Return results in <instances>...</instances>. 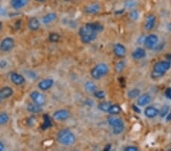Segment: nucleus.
I'll return each instance as SVG.
<instances>
[{
    "label": "nucleus",
    "mask_w": 171,
    "mask_h": 151,
    "mask_svg": "<svg viewBox=\"0 0 171 151\" xmlns=\"http://www.w3.org/2000/svg\"><path fill=\"white\" fill-rule=\"evenodd\" d=\"M78 34L83 43L89 44L96 39L97 32L90 27L89 23H87L85 26L80 29Z\"/></svg>",
    "instance_id": "nucleus-1"
},
{
    "label": "nucleus",
    "mask_w": 171,
    "mask_h": 151,
    "mask_svg": "<svg viewBox=\"0 0 171 151\" xmlns=\"http://www.w3.org/2000/svg\"><path fill=\"white\" fill-rule=\"evenodd\" d=\"M171 66L170 60H161L158 61L154 65L152 72H151V77L152 78H159L165 74Z\"/></svg>",
    "instance_id": "nucleus-2"
},
{
    "label": "nucleus",
    "mask_w": 171,
    "mask_h": 151,
    "mask_svg": "<svg viewBox=\"0 0 171 151\" xmlns=\"http://www.w3.org/2000/svg\"><path fill=\"white\" fill-rule=\"evenodd\" d=\"M57 140L59 143L64 146H71L76 141V136L71 131L62 129L57 134Z\"/></svg>",
    "instance_id": "nucleus-3"
},
{
    "label": "nucleus",
    "mask_w": 171,
    "mask_h": 151,
    "mask_svg": "<svg viewBox=\"0 0 171 151\" xmlns=\"http://www.w3.org/2000/svg\"><path fill=\"white\" fill-rule=\"evenodd\" d=\"M109 72V67L105 64H98L90 70V76L95 80H100Z\"/></svg>",
    "instance_id": "nucleus-4"
},
{
    "label": "nucleus",
    "mask_w": 171,
    "mask_h": 151,
    "mask_svg": "<svg viewBox=\"0 0 171 151\" xmlns=\"http://www.w3.org/2000/svg\"><path fill=\"white\" fill-rule=\"evenodd\" d=\"M108 123L113 128V132L114 134H120L124 130V124L122 119L117 117H110L108 118Z\"/></svg>",
    "instance_id": "nucleus-5"
},
{
    "label": "nucleus",
    "mask_w": 171,
    "mask_h": 151,
    "mask_svg": "<svg viewBox=\"0 0 171 151\" xmlns=\"http://www.w3.org/2000/svg\"><path fill=\"white\" fill-rule=\"evenodd\" d=\"M15 41L12 38H6L0 43V50L2 52H8L13 49Z\"/></svg>",
    "instance_id": "nucleus-6"
},
{
    "label": "nucleus",
    "mask_w": 171,
    "mask_h": 151,
    "mask_svg": "<svg viewBox=\"0 0 171 151\" xmlns=\"http://www.w3.org/2000/svg\"><path fill=\"white\" fill-rule=\"evenodd\" d=\"M30 96H31L33 102L35 104L40 105V106H42L46 103V97H45L44 95L37 92V91H33L30 95Z\"/></svg>",
    "instance_id": "nucleus-7"
},
{
    "label": "nucleus",
    "mask_w": 171,
    "mask_h": 151,
    "mask_svg": "<svg viewBox=\"0 0 171 151\" xmlns=\"http://www.w3.org/2000/svg\"><path fill=\"white\" fill-rule=\"evenodd\" d=\"M158 42V38L155 34H149L144 40V45L147 49L151 50L156 46Z\"/></svg>",
    "instance_id": "nucleus-8"
},
{
    "label": "nucleus",
    "mask_w": 171,
    "mask_h": 151,
    "mask_svg": "<svg viewBox=\"0 0 171 151\" xmlns=\"http://www.w3.org/2000/svg\"><path fill=\"white\" fill-rule=\"evenodd\" d=\"M70 116L69 111L66 109H60L54 112L53 117L56 121H65Z\"/></svg>",
    "instance_id": "nucleus-9"
},
{
    "label": "nucleus",
    "mask_w": 171,
    "mask_h": 151,
    "mask_svg": "<svg viewBox=\"0 0 171 151\" xmlns=\"http://www.w3.org/2000/svg\"><path fill=\"white\" fill-rule=\"evenodd\" d=\"M100 6L98 3H90L84 8V12L87 14H96L100 12Z\"/></svg>",
    "instance_id": "nucleus-10"
},
{
    "label": "nucleus",
    "mask_w": 171,
    "mask_h": 151,
    "mask_svg": "<svg viewBox=\"0 0 171 151\" xmlns=\"http://www.w3.org/2000/svg\"><path fill=\"white\" fill-rule=\"evenodd\" d=\"M10 79L11 81L16 86L23 85L25 82V79L23 76L17 73H12L10 75Z\"/></svg>",
    "instance_id": "nucleus-11"
},
{
    "label": "nucleus",
    "mask_w": 171,
    "mask_h": 151,
    "mask_svg": "<svg viewBox=\"0 0 171 151\" xmlns=\"http://www.w3.org/2000/svg\"><path fill=\"white\" fill-rule=\"evenodd\" d=\"M53 80L52 79H45L38 84V87L42 91H46L53 86Z\"/></svg>",
    "instance_id": "nucleus-12"
},
{
    "label": "nucleus",
    "mask_w": 171,
    "mask_h": 151,
    "mask_svg": "<svg viewBox=\"0 0 171 151\" xmlns=\"http://www.w3.org/2000/svg\"><path fill=\"white\" fill-rule=\"evenodd\" d=\"M113 53L118 57H121L122 58V57H125L126 50H125V47L123 44H116L113 47Z\"/></svg>",
    "instance_id": "nucleus-13"
},
{
    "label": "nucleus",
    "mask_w": 171,
    "mask_h": 151,
    "mask_svg": "<svg viewBox=\"0 0 171 151\" xmlns=\"http://www.w3.org/2000/svg\"><path fill=\"white\" fill-rule=\"evenodd\" d=\"M155 22H156V18L154 15H149L146 17L145 24H144V29L147 31H150L154 27Z\"/></svg>",
    "instance_id": "nucleus-14"
},
{
    "label": "nucleus",
    "mask_w": 171,
    "mask_h": 151,
    "mask_svg": "<svg viewBox=\"0 0 171 151\" xmlns=\"http://www.w3.org/2000/svg\"><path fill=\"white\" fill-rule=\"evenodd\" d=\"M13 95V90L11 87L5 86L0 89V97L2 99L10 98Z\"/></svg>",
    "instance_id": "nucleus-15"
},
{
    "label": "nucleus",
    "mask_w": 171,
    "mask_h": 151,
    "mask_svg": "<svg viewBox=\"0 0 171 151\" xmlns=\"http://www.w3.org/2000/svg\"><path fill=\"white\" fill-rule=\"evenodd\" d=\"M27 25H28L29 29L31 30V31H37L41 27V22L37 18L33 17L29 19Z\"/></svg>",
    "instance_id": "nucleus-16"
},
{
    "label": "nucleus",
    "mask_w": 171,
    "mask_h": 151,
    "mask_svg": "<svg viewBox=\"0 0 171 151\" xmlns=\"http://www.w3.org/2000/svg\"><path fill=\"white\" fill-rule=\"evenodd\" d=\"M29 0H11V6L14 9H20L28 3Z\"/></svg>",
    "instance_id": "nucleus-17"
},
{
    "label": "nucleus",
    "mask_w": 171,
    "mask_h": 151,
    "mask_svg": "<svg viewBox=\"0 0 171 151\" xmlns=\"http://www.w3.org/2000/svg\"><path fill=\"white\" fill-rule=\"evenodd\" d=\"M159 113V111L156 108L153 106H149L144 109V115L146 117H149V118H154L157 116Z\"/></svg>",
    "instance_id": "nucleus-18"
},
{
    "label": "nucleus",
    "mask_w": 171,
    "mask_h": 151,
    "mask_svg": "<svg viewBox=\"0 0 171 151\" xmlns=\"http://www.w3.org/2000/svg\"><path fill=\"white\" fill-rule=\"evenodd\" d=\"M146 56V52L144 49L142 47H139V48L135 49L132 54V58L135 60H141L144 58Z\"/></svg>",
    "instance_id": "nucleus-19"
},
{
    "label": "nucleus",
    "mask_w": 171,
    "mask_h": 151,
    "mask_svg": "<svg viewBox=\"0 0 171 151\" xmlns=\"http://www.w3.org/2000/svg\"><path fill=\"white\" fill-rule=\"evenodd\" d=\"M151 96L148 94H143L138 99L137 104L139 106H144V105H148V103L151 102Z\"/></svg>",
    "instance_id": "nucleus-20"
},
{
    "label": "nucleus",
    "mask_w": 171,
    "mask_h": 151,
    "mask_svg": "<svg viewBox=\"0 0 171 151\" xmlns=\"http://www.w3.org/2000/svg\"><path fill=\"white\" fill-rule=\"evenodd\" d=\"M56 14L54 13V12H51V13H49L47 15H44L42 18V22L45 24L51 23L52 22L56 19Z\"/></svg>",
    "instance_id": "nucleus-21"
},
{
    "label": "nucleus",
    "mask_w": 171,
    "mask_h": 151,
    "mask_svg": "<svg viewBox=\"0 0 171 151\" xmlns=\"http://www.w3.org/2000/svg\"><path fill=\"white\" fill-rule=\"evenodd\" d=\"M85 90L89 93H94L97 90V86L95 85V83H94L93 82H90V81H88L85 82Z\"/></svg>",
    "instance_id": "nucleus-22"
},
{
    "label": "nucleus",
    "mask_w": 171,
    "mask_h": 151,
    "mask_svg": "<svg viewBox=\"0 0 171 151\" xmlns=\"http://www.w3.org/2000/svg\"><path fill=\"white\" fill-rule=\"evenodd\" d=\"M41 106L35 104V103H29L27 105V108L30 112H32V113H38V112H41L42 111V108H41Z\"/></svg>",
    "instance_id": "nucleus-23"
},
{
    "label": "nucleus",
    "mask_w": 171,
    "mask_h": 151,
    "mask_svg": "<svg viewBox=\"0 0 171 151\" xmlns=\"http://www.w3.org/2000/svg\"><path fill=\"white\" fill-rule=\"evenodd\" d=\"M111 105L112 104H111L110 102H100V104L98 105V108L100 111H102V112H108Z\"/></svg>",
    "instance_id": "nucleus-24"
},
{
    "label": "nucleus",
    "mask_w": 171,
    "mask_h": 151,
    "mask_svg": "<svg viewBox=\"0 0 171 151\" xmlns=\"http://www.w3.org/2000/svg\"><path fill=\"white\" fill-rule=\"evenodd\" d=\"M108 112L110 115H118V114H120L121 112V108L118 105H111Z\"/></svg>",
    "instance_id": "nucleus-25"
},
{
    "label": "nucleus",
    "mask_w": 171,
    "mask_h": 151,
    "mask_svg": "<svg viewBox=\"0 0 171 151\" xmlns=\"http://www.w3.org/2000/svg\"><path fill=\"white\" fill-rule=\"evenodd\" d=\"M90 27L92 28L94 30H95L97 33L100 32L104 30V26L102 25L99 22H93V23H89Z\"/></svg>",
    "instance_id": "nucleus-26"
},
{
    "label": "nucleus",
    "mask_w": 171,
    "mask_h": 151,
    "mask_svg": "<svg viewBox=\"0 0 171 151\" xmlns=\"http://www.w3.org/2000/svg\"><path fill=\"white\" fill-rule=\"evenodd\" d=\"M140 93L141 92L139 89H134L129 92L128 96L130 99H135V98H137L138 96H140Z\"/></svg>",
    "instance_id": "nucleus-27"
},
{
    "label": "nucleus",
    "mask_w": 171,
    "mask_h": 151,
    "mask_svg": "<svg viewBox=\"0 0 171 151\" xmlns=\"http://www.w3.org/2000/svg\"><path fill=\"white\" fill-rule=\"evenodd\" d=\"M43 117H44V122H43V125H42V129H46V128L51 127L52 123L50 117L47 115H45Z\"/></svg>",
    "instance_id": "nucleus-28"
},
{
    "label": "nucleus",
    "mask_w": 171,
    "mask_h": 151,
    "mask_svg": "<svg viewBox=\"0 0 171 151\" xmlns=\"http://www.w3.org/2000/svg\"><path fill=\"white\" fill-rule=\"evenodd\" d=\"M60 39V35L57 33H51L49 35V41L50 42H58Z\"/></svg>",
    "instance_id": "nucleus-29"
},
{
    "label": "nucleus",
    "mask_w": 171,
    "mask_h": 151,
    "mask_svg": "<svg viewBox=\"0 0 171 151\" xmlns=\"http://www.w3.org/2000/svg\"><path fill=\"white\" fill-rule=\"evenodd\" d=\"M169 110H170V108H169L168 105H164V106L161 108V109H160V111L159 113H158V114H159L160 117H164V116H166L167 114H168Z\"/></svg>",
    "instance_id": "nucleus-30"
},
{
    "label": "nucleus",
    "mask_w": 171,
    "mask_h": 151,
    "mask_svg": "<svg viewBox=\"0 0 171 151\" xmlns=\"http://www.w3.org/2000/svg\"><path fill=\"white\" fill-rule=\"evenodd\" d=\"M8 119H9V117H8V114H0V125H2V124H6V123L8 121Z\"/></svg>",
    "instance_id": "nucleus-31"
},
{
    "label": "nucleus",
    "mask_w": 171,
    "mask_h": 151,
    "mask_svg": "<svg viewBox=\"0 0 171 151\" xmlns=\"http://www.w3.org/2000/svg\"><path fill=\"white\" fill-rule=\"evenodd\" d=\"M124 67H125V62L124 61H120L115 66V70L117 73H120L121 71H123Z\"/></svg>",
    "instance_id": "nucleus-32"
},
{
    "label": "nucleus",
    "mask_w": 171,
    "mask_h": 151,
    "mask_svg": "<svg viewBox=\"0 0 171 151\" xmlns=\"http://www.w3.org/2000/svg\"><path fill=\"white\" fill-rule=\"evenodd\" d=\"M124 5L126 8H132L136 6V2L135 0H126Z\"/></svg>",
    "instance_id": "nucleus-33"
},
{
    "label": "nucleus",
    "mask_w": 171,
    "mask_h": 151,
    "mask_svg": "<svg viewBox=\"0 0 171 151\" xmlns=\"http://www.w3.org/2000/svg\"><path fill=\"white\" fill-rule=\"evenodd\" d=\"M139 13L137 10H132L129 13V18L132 21H136L139 18Z\"/></svg>",
    "instance_id": "nucleus-34"
},
{
    "label": "nucleus",
    "mask_w": 171,
    "mask_h": 151,
    "mask_svg": "<svg viewBox=\"0 0 171 151\" xmlns=\"http://www.w3.org/2000/svg\"><path fill=\"white\" fill-rule=\"evenodd\" d=\"M94 93H95V97L97 98V99H104V96H105V92L104 91H96Z\"/></svg>",
    "instance_id": "nucleus-35"
},
{
    "label": "nucleus",
    "mask_w": 171,
    "mask_h": 151,
    "mask_svg": "<svg viewBox=\"0 0 171 151\" xmlns=\"http://www.w3.org/2000/svg\"><path fill=\"white\" fill-rule=\"evenodd\" d=\"M164 95L167 99H171V88H167L165 90Z\"/></svg>",
    "instance_id": "nucleus-36"
},
{
    "label": "nucleus",
    "mask_w": 171,
    "mask_h": 151,
    "mask_svg": "<svg viewBox=\"0 0 171 151\" xmlns=\"http://www.w3.org/2000/svg\"><path fill=\"white\" fill-rule=\"evenodd\" d=\"M125 151H138L139 148L136 147H133V146H129V147H126L124 149Z\"/></svg>",
    "instance_id": "nucleus-37"
},
{
    "label": "nucleus",
    "mask_w": 171,
    "mask_h": 151,
    "mask_svg": "<svg viewBox=\"0 0 171 151\" xmlns=\"http://www.w3.org/2000/svg\"><path fill=\"white\" fill-rule=\"evenodd\" d=\"M6 14H7L6 8L2 6L0 7V15H1V16H4V15H6Z\"/></svg>",
    "instance_id": "nucleus-38"
},
{
    "label": "nucleus",
    "mask_w": 171,
    "mask_h": 151,
    "mask_svg": "<svg viewBox=\"0 0 171 151\" xmlns=\"http://www.w3.org/2000/svg\"><path fill=\"white\" fill-rule=\"evenodd\" d=\"M7 66V63L5 60H1L0 61V67L1 68H5Z\"/></svg>",
    "instance_id": "nucleus-39"
},
{
    "label": "nucleus",
    "mask_w": 171,
    "mask_h": 151,
    "mask_svg": "<svg viewBox=\"0 0 171 151\" xmlns=\"http://www.w3.org/2000/svg\"><path fill=\"white\" fill-rule=\"evenodd\" d=\"M111 149V145L110 144H106V147H104V150L105 151H107V150H110Z\"/></svg>",
    "instance_id": "nucleus-40"
},
{
    "label": "nucleus",
    "mask_w": 171,
    "mask_h": 151,
    "mask_svg": "<svg viewBox=\"0 0 171 151\" xmlns=\"http://www.w3.org/2000/svg\"><path fill=\"white\" fill-rule=\"evenodd\" d=\"M4 149H5L4 144H3L2 143H1V142H0V151L4 150Z\"/></svg>",
    "instance_id": "nucleus-41"
},
{
    "label": "nucleus",
    "mask_w": 171,
    "mask_h": 151,
    "mask_svg": "<svg viewBox=\"0 0 171 151\" xmlns=\"http://www.w3.org/2000/svg\"><path fill=\"white\" fill-rule=\"evenodd\" d=\"M132 108H133V110H135V112H139H139H141V111H140V109H139V108H137V107H136V106H135V105H133V106H132Z\"/></svg>",
    "instance_id": "nucleus-42"
},
{
    "label": "nucleus",
    "mask_w": 171,
    "mask_h": 151,
    "mask_svg": "<svg viewBox=\"0 0 171 151\" xmlns=\"http://www.w3.org/2000/svg\"><path fill=\"white\" fill-rule=\"evenodd\" d=\"M167 122H169V121H171V112H170V113L168 114V115H167Z\"/></svg>",
    "instance_id": "nucleus-43"
},
{
    "label": "nucleus",
    "mask_w": 171,
    "mask_h": 151,
    "mask_svg": "<svg viewBox=\"0 0 171 151\" xmlns=\"http://www.w3.org/2000/svg\"><path fill=\"white\" fill-rule=\"evenodd\" d=\"M167 29H168L169 31H171V22H170V23L168 24V25H167Z\"/></svg>",
    "instance_id": "nucleus-44"
},
{
    "label": "nucleus",
    "mask_w": 171,
    "mask_h": 151,
    "mask_svg": "<svg viewBox=\"0 0 171 151\" xmlns=\"http://www.w3.org/2000/svg\"><path fill=\"white\" fill-rule=\"evenodd\" d=\"M2 22H0V31L2 30Z\"/></svg>",
    "instance_id": "nucleus-45"
},
{
    "label": "nucleus",
    "mask_w": 171,
    "mask_h": 151,
    "mask_svg": "<svg viewBox=\"0 0 171 151\" xmlns=\"http://www.w3.org/2000/svg\"><path fill=\"white\" fill-rule=\"evenodd\" d=\"M36 1H37V2H40V3H42V2H44L45 0H36Z\"/></svg>",
    "instance_id": "nucleus-46"
},
{
    "label": "nucleus",
    "mask_w": 171,
    "mask_h": 151,
    "mask_svg": "<svg viewBox=\"0 0 171 151\" xmlns=\"http://www.w3.org/2000/svg\"><path fill=\"white\" fill-rule=\"evenodd\" d=\"M2 98L0 97V102H2Z\"/></svg>",
    "instance_id": "nucleus-47"
},
{
    "label": "nucleus",
    "mask_w": 171,
    "mask_h": 151,
    "mask_svg": "<svg viewBox=\"0 0 171 151\" xmlns=\"http://www.w3.org/2000/svg\"><path fill=\"white\" fill-rule=\"evenodd\" d=\"M63 1H66V2H69V1H70V0H63Z\"/></svg>",
    "instance_id": "nucleus-48"
}]
</instances>
